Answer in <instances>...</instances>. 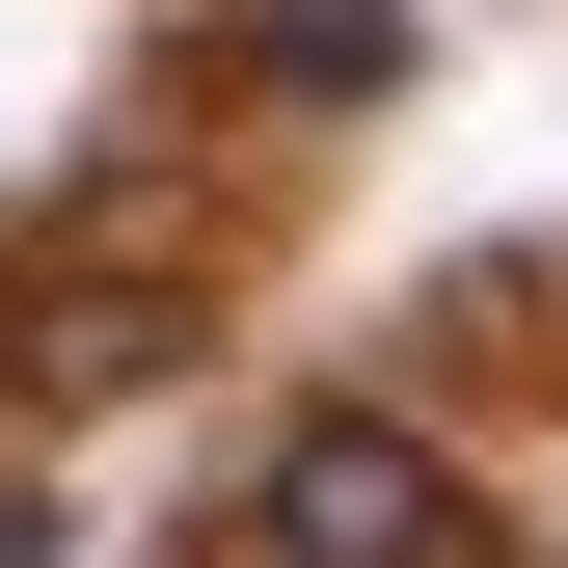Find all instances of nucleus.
<instances>
[{"instance_id":"f257e3e1","label":"nucleus","mask_w":568,"mask_h":568,"mask_svg":"<svg viewBox=\"0 0 568 568\" xmlns=\"http://www.w3.org/2000/svg\"><path fill=\"white\" fill-rule=\"evenodd\" d=\"M244 568H487V515H460V460L406 406H298L271 487H244Z\"/></svg>"},{"instance_id":"f03ea898","label":"nucleus","mask_w":568,"mask_h":568,"mask_svg":"<svg viewBox=\"0 0 568 568\" xmlns=\"http://www.w3.org/2000/svg\"><path fill=\"white\" fill-rule=\"evenodd\" d=\"M0 352H28V406H109V379H163V298H135V271H54Z\"/></svg>"},{"instance_id":"7ed1b4c3","label":"nucleus","mask_w":568,"mask_h":568,"mask_svg":"<svg viewBox=\"0 0 568 568\" xmlns=\"http://www.w3.org/2000/svg\"><path fill=\"white\" fill-rule=\"evenodd\" d=\"M0 568H54V487H0Z\"/></svg>"}]
</instances>
